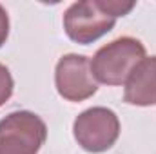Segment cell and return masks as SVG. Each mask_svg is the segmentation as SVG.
<instances>
[{
    "instance_id": "6da1fadb",
    "label": "cell",
    "mask_w": 156,
    "mask_h": 154,
    "mask_svg": "<svg viewBox=\"0 0 156 154\" xmlns=\"http://www.w3.org/2000/svg\"><path fill=\"white\" fill-rule=\"evenodd\" d=\"M145 58V47L133 37H122L102 45L93 60L91 71L98 83L125 85L134 67Z\"/></svg>"
},
{
    "instance_id": "7a4b0ae2",
    "label": "cell",
    "mask_w": 156,
    "mask_h": 154,
    "mask_svg": "<svg viewBox=\"0 0 156 154\" xmlns=\"http://www.w3.org/2000/svg\"><path fill=\"white\" fill-rule=\"evenodd\" d=\"M47 140V127L31 111H15L0 120V154H37Z\"/></svg>"
},
{
    "instance_id": "3957f363",
    "label": "cell",
    "mask_w": 156,
    "mask_h": 154,
    "mask_svg": "<svg viewBox=\"0 0 156 154\" xmlns=\"http://www.w3.org/2000/svg\"><path fill=\"white\" fill-rule=\"evenodd\" d=\"M73 134L83 151L105 152L120 136V120L116 113L107 107H91L76 116Z\"/></svg>"
},
{
    "instance_id": "277c9868",
    "label": "cell",
    "mask_w": 156,
    "mask_h": 154,
    "mask_svg": "<svg viewBox=\"0 0 156 154\" xmlns=\"http://www.w3.org/2000/svg\"><path fill=\"white\" fill-rule=\"evenodd\" d=\"M115 24L116 18L100 5V0L75 2L64 13V29L67 37L82 45L102 38L115 27Z\"/></svg>"
},
{
    "instance_id": "5b68a950",
    "label": "cell",
    "mask_w": 156,
    "mask_h": 154,
    "mask_svg": "<svg viewBox=\"0 0 156 154\" xmlns=\"http://www.w3.org/2000/svg\"><path fill=\"white\" fill-rule=\"evenodd\" d=\"M55 85L58 94L67 102H83L98 91L93 76L91 60L83 54H66L55 69Z\"/></svg>"
},
{
    "instance_id": "8992f818",
    "label": "cell",
    "mask_w": 156,
    "mask_h": 154,
    "mask_svg": "<svg viewBox=\"0 0 156 154\" xmlns=\"http://www.w3.org/2000/svg\"><path fill=\"white\" fill-rule=\"evenodd\" d=\"M123 102L136 107L156 105V56H145L125 82Z\"/></svg>"
},
{
    "instance_id": "52a82bcc",
    "label": "cell",
    "mask_w": 156,
    "mask_h": 154,
    "mask_svg": "<svg viewBox=\"0 0 156 154\" xmlns=\"http://www.w3.org/2000/svg\"><path fill=\"white\" fill-rule=\"evenodd\" d=\"M100 5L111 15V16H125V15H129L133 9H134V5H136V2H131V0H100Z\"/></svg>"
},
{
    "instance_id": "ba28073f",
    "label": "cell",
    "mask_w": 156,
    "mask_h": 154,
    "mask_svg": "<svg viewBox=\"0 0 156 154\" xmlns=\"http://www.w3.org/2000/svg\"><path fill=\"white\" fill-rule=\"evenodd\" d=\"M13 89H15V82H13V76H11L9 69L0 64V107L11 98Z\"/></svg>"
},
{
    "instance_id": "9c48e42d",
    "label": "cell",
    "mask_w": 156,
    "mask_h": 154,
    "mask_svg": "<svg viewBox=\"0 0 156 154\" xmlns=\"http://www.w3.org/2000/svg\"><path fill=\"white\" fill-rule=\"evenodd\" d=\"M7 37H9V16H7V11L4 9V5L0 4V47L5 44Z\"/></svg>"
}]
</instances>
